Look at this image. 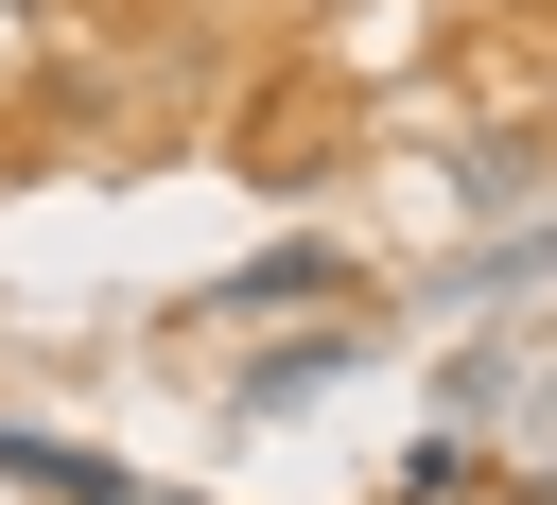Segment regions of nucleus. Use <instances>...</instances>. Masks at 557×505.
I'll return each mask as SVG.
<instances>
[{
  "mask_svg": "<svg viewBox=\"0 0 557 505\" xmlns=\"http://www.w3.org/2000/svg\"><path fill=\"white\" fill-rule=\"evenodd\" d=\"M278 296H348V261H331V244H278V261H244L209 313H278Z\"/></svg>",
  "mask_w": 557,
  "mask_h": 505,
  "instance_id": "f257e3e1",
  "label": "nucleus"
},
{
  "mask_svg": "<svg viewBox=\"0 0 557 505\" xmlns=\"http://www.w3.org/2000/svg\"><path fill=\"white\" fill-rule=\"evenodd\" d=\"M0 470H17V488H52V505H139V488H122V470H87L70 435H0Z\"/></svg>",
  "mask_w": 557,
  "mask_h": 505,
  "instance_id": "f03ea898",
  "label": "nucleus"
}]
</instances>
